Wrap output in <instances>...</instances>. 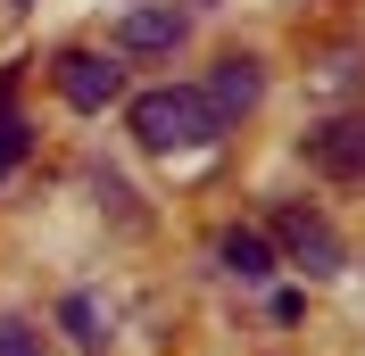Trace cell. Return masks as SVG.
Wrapping results in <instances>:
<instances>
[{
	"label": "cell",
	"mask_w": 365,
	"mask_h": 356,
	"mask_svg": "<svg viewBox=\"0 0 365 356\" xmlns=\"http://www.w3.org/2000/svg\"><path fill=\"white\" fill-rule=\"evenodd\" d=\"M50 83H58V100L67 108H83V116H100L125 91V67H108L100 50H58V67H50Z\"/></svg>",
	"instance_id": "obj_3"
},
{
	"label": "cell",
	"mask_w": 365,
	"mask_h": 356,
	"mask_svg": "<svg viewBox=\"0 0 365 356\" xmlns=\"http://www.w3.org/2000/svg\"><path fill=\"white\" fill-rule=\"evenodd\" d=\"M307 166L332 182H365V116H341V125L307 133Z\"/></svg>",
	"instance_id": "obj_4"
},
{
	"label": "cell",
	"mask_w": 365,
	"mask_h": 356,
	"mask_svg": "<svg viewBox=\"0 0 365 356\" xmlns=\"http://www.w3.org/2000/svg\"><path fill=\"white\" fill-rule=\"evenodd\" d=\"M182 33H191V17H182L175 0H150V9H125V17H116V50H133V58L175 50Z\"/></svg>",
	"instance_id": "obj_5"
},
{
	"label": "cell",
	"mask_w": 365,
	"mask_h": 356,
	"mask_svg": "<svg viewBox=\"0 0 365 356\" xmlns=\"http://www.w3.org/2000/svg\"><path fill=\"white\" fill-rule=\"evenodd\" d=\"M125 125H133L141 150H158V157H182V150H207V141L225 133V116H216V100L191 83H158V91H141L133 108H125Z\"/></svg>",
	"instance_id": "obj_1"
},
{
	"label": "cell",
	"mask_w": 365,
	"mask_h": 356,
	"mask_svg": "<svg viewBox=\"0 0 365 356\" xmlns=\"http://www.w3.org/2000/svg\"><path fill=\"white\" fill-rule=\"evenodd\" d=\"M17 9H34V0H17Z\"/></svg>",
	"instance_id": "obj_11"
},
{
	"label": "cell",
	"mask_w": 365,
	"mask_h": 356,
	"mask_svg": "<svg viewBox=\"0 0 365 356\" xmlns=\"http://www.w3.org/2000/svg\"><path fill=\"white\" fill-rule=\"evenodd\" d=\"M0 356H42V332L25 315H0Z\"/></svg>",
	"instance_id": "obj_10"
},
{
	"label": "cell",
	"mask_w": 365,
	"mask_h": 356,
	"mask_svg": "<svg viewBox=\"0 0 365 356\" xmlns=\"http://www.w3.org/2000/svg\"><path fill=\"white\" fill-rule=\"evenodd\" d=\"M58 315H67V332L83 340V348H100V340H108V332H100V307H91L83 290H75V298H67V307H58Z\"/></svg>",
	"instance_id": "obj_9"
},
{
	"label": "cell",
	"mask_w": 365,
	"mask_h": 356,
	"mask_svg": "<svg viewBox=\"0 0 365 356\" xmlns=\"http://www.w3.org/2000/svg\"><path fill=\"white\" fill-rule=\"evenodd\" d=\"M207 100H216V116H250L257 100H266V67H257L250 50H225V58H216V75H207Z\"/></svg>",
	"instance_id": "obj_6"
},
{
	"label": "cell",
	"mask_w": 365,
	"mask_h": 356,
	"mask_svg": "<svg viewBox=\"0 0 365 356\" xmlns=\"http://www.w3.org/2000/svg\"><path fill=\"white\" fill-rule=\"evenodd\" d=\"M216 266H225L232 282H266V273H274V241H266V232H241V224H232L225 241H216Z\"/></svg>",
	"instance_id": "obj_7"
},
{
	"label": "cell",
	"mask_w": 365,
	"mask_h": 356,
	"mask_svg": "<svg viewBox=\"0 0 365 356\" xmlns=\"http://www.w3.org/2000/svg\"><path fill=\"white\" fill-rule=\"evenodd\" d=\"M25 141H34V125H25L17 108H0V182L17 174V157H25Z\"/></svg>",
	"instance_id": "obj_8"
},
{
	"label": "cell",
	"mask_w": 365,
	"mask_h": 356,
	"mask_svg": "<svg viewBox=\"0 0 365 356\" xmlns=\"http://www.w3.org/2000/svg\"><path fill=\"white\" fill-rule=\"evenodd\" d=\"M274 248H282V266H299L307 282H332V273L349 266V248H341V232H332V216H324V207H307V199H282V207H274Z\"/></svg>",
	"instance_id": "obj_2"
}]
</instances>
